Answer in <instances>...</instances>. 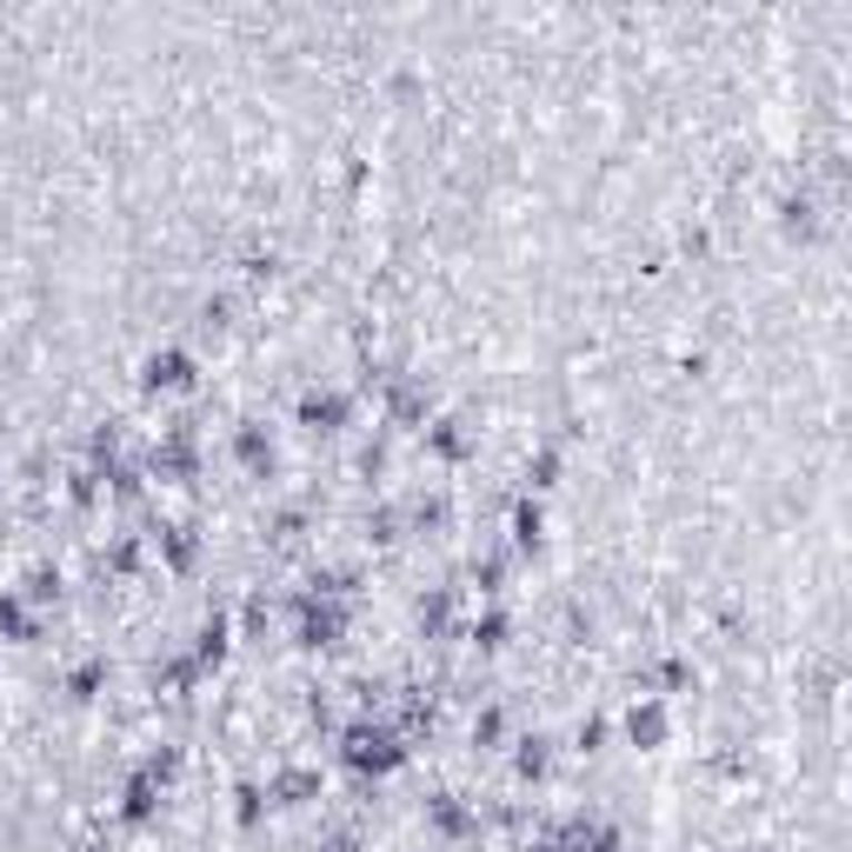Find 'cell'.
Masks as SVG:
<instances>
[{
  "label": "cell",
  "mask_w": 852,
  "mask_h": 852,
  "mask_svg": "<svg viewBox=\"0 0 852 852\" xmlns=\"http://www.w3.org/2000/svg\"><path fill=\"white\" fill-rule=\"evenodd\" d=\"M340 760L353 766V773H393L400 760H407V740L393 733V726H347V740H340Z\"/></svg>",
  "instance_id": "1"
},
{
  "label": "cell",
  "mask_w": 852,
  "mask_h": 852,
  "mask_svg": "<svg viewBox=\"0 0 852 852\" xmlns=\"http://www.w3.org/2000/svg\"><path fill=\"white\" fill-rule=\"evenodd\" d=\"M293 413H300V427H313V433H340V427H347V413H353V400H347V393H333V387H307Z\"/></svg>",
  "instance_id": "2"
},
{
  "label": "cell",
  "mask_w": 852,
  "mask_h": 852,
  "mask_svg": "<svg viewBox=\"0 0 852 852\" xmlns=\"http://www.w3.org/2000/svg\"><path fill=\"white\" fill-rule=\"evenodd\" d=\"M140 380H147V393H187V387H193V360H187L180 347H167V353H153V360H147V373H140Z\"/></svg>",
  "instance_id": "3"
},
{
  "label": "cell",
  "mask_w": 852,
  "mask_h": 852,
  "mask_svg": "<svg viewBox=\"0 0 852 852\" xmlns=\"http://www.w3.org/2000/svg\"><path fill=\"white\" fill-rule=\"evenodd\" d=\"M427 826H433V833H447V840H467V833L480 826V813H467V806H460V793H433V800H427Z\"/></svg>",
  "instance_id": "4"
},
{
  "label": "cell",
  "mask_w": 852,
  "mask_h": 852,
  "mask_svg": "<svg viewBox=\"0 0 852 852\" xmlns=\"http://www.w3.org/2000/svg\"><path fill=\"white\" fill-rule=\"evenodd\" d=\"M427 453H433V460H467V453H473L467 420H433V427H427Z\"/></svg>",
  "instance_id": "5"
},
{
  "label": "cell",
  "mask_w": 852,
  "mask_h": 852,
  "mask_svg": "<svg viewBox=\"0 0 852 852\" xmlns=\"http://www.w3.org/2000/svg\"><path fill=\"white\" fill-rule=\"evenodd\" d=\"M233 453H240V467H247V473H267V467H273V440H267V427H260V420H240Z\"/></svg>",
  "instance_id": "6"
},
{
  "label": "cell",
  "mask_w": 852,
  "mask_h": 852,
  "mask_svg": "<svg viewBox=\"0 0 852 852\" xmlns=\"http://www.w3.org/2000/svg\"><path fill=\"white\" fill-rule=\"evenodd\" d=\"M547 766H553V740H547V733L513 740V773H520V780H547Z\"/></svg>",
  "instance_id": "7"
},
{
  "label": "cell",
  "mask_w": 852,
  "mask_h": 852,
  "mask_svg": "<svg viewBox=\"0 0 852 852\" xmlns=\"http://www.w3.org/2000/svg\"><path fill=\"white\" fill-rule=\"evenodd\" d=\"M627 740H633V746H660V740H666V706H660V700L633 706V713H627Z\"/></svg>",
  "instance_id": "8"
},
{
  "label": "cell",
  "mask_w": 852,
  "mask_h": 852,
  "mask_svg": "<svg viewBox=\"0 0 852 852\" xmlns=\"http://www.w3.org/2000/svg\"><path fill=\"white\" fill-rule=\"evenodd\" d=\"M60 593H67L60 567H33V573L20 580V600H27V607H60Z\"/></svg>",
  "instance_id": "9"
},
{
  "label": "cell",
  "mask_w": 852,
  "mask_h": 852,
  "mask_svg": "<svg viewBox=\"0 0 852 852\" xmlns=\"http://www.w3.org/2000/svg\"><path fill=\"white\" fill-rule=\"evenodd\" d=\"M400 533H407V513H400V507H373V513H367V540H373V547H393Z\"/></svg>",
  "instance_id": "10"
},
{
  "label": "cell",
  "mask_w": 852,
  "mask_h": 852,
  "mask_svg": "<svg viewBox=\"0 0 852 852\" xmlns=\"http://www.w3.org/2000/svg\"><path fill=\"white\" fill-rule=\"evenodd\" d=\"M540 533H547V513H540L533 500H520V507H513V547L527 553V547H540Z\"/></svg>",
  "instance_id": "11"
},
{
  "label": "cell",
  "mask_w": 852,
  "mask_h": 852,
  "mask_svg": "<svg viewBox=\"0 0 852 852\" xmlns=\"http://www.w3.org/2000/svg\"><path fill=\"white\" fill-rule=\"evenodd\" d=\"M507 633H513V627H507V613H480V620L467 627V640H473L480 653H500V646H507Z\"/></svg>",
  "instance_id": "12"
},
{
  "label": "cell",
  "mask_w": 852,
  "mask_h": 852,
  "mask_svg": "<svg viewBox=\"0 0 852 852\" xmlns=\"http://www.w3.org/2000/svg\"><path fill=\"white\" fill-rule=\"evenodd\" d=\"M573 740H580V753H600V740H607V720H600V713H593V720H580V733H573Z\"/></svg>",
  "instance_id": "13"
}]
</instances>
